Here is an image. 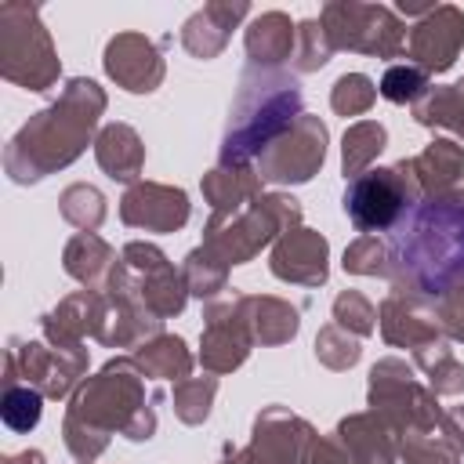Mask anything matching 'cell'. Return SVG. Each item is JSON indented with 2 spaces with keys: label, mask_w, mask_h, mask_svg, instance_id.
Here are the masks:
<instances>
[{
  "label": "cell",
  "mask_w": 464,
  "mask_h": 464,
  "mask_svg": "<svg viewBox=\"0 0 464 464\" xmlns=\"http://www.w3.org/2000/svg\"><path fill=\"white\" fill-rule=\"evenodd\" d=\"M4 420L14 431H29L40 420V395L33 388H11L4 399Z\"/></svg>",
  "instance_id": "277c9868"
},
{
  "label": "cell",
  "mask_w": 464,
  "mask_h": 464,
  "mask_svg": "<svg viewBox=\"0 0 464 464\" xmlns=\"http://www.w3.org/2000/svg\"><path fill=\"white\" fill-rule=\"evenodd\" d=\"M344 210L359 232H392L399 218L410 210L406 185L395 178V170H362L344 188Z\"/></svg>",
  "instance_id": "3957f363"
},
{
  "label": "cell",
  "mask_w": 464,
  "mask_h": 464,
  "mask_svg": "<svg viewBox=\"0 0 464 464\" xmlns=\"http://www.w3.org/2000/svg\"><path fill=\"white\" fill-rule=\"evenodd\" d=\"M301 112V87L294 76H272L265 72L261 83H246V94L239 102V120L257 116L254 123H232L225 138V156L228 160H246L272 134H279L294 116Z\"/></svg>",
  "instance_id": "7a4b0ae2"
},
{
  "label": "cell",
  "mask_w": 464,
  "mask_h": 464,
  "mask_svg": "<svg viewBox=\"0 0 464 464\" xmlns=\"http://www.w3.org/2000/svg\"><path fill=\"white\" fill-rule=\"evenodd\" d=\"M392 261L420 297H446L464 286V199H413L392 228Z\"/></svg>",
  "instance_id": "6da1fadb"
}]
</instances>
